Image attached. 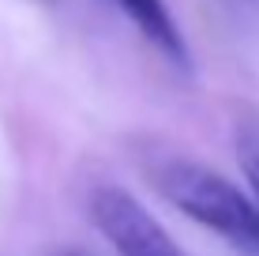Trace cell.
Listing matches in <instances>:
<instances>
[{"label": "cell", "instance_id": "1", "mask_svg": "<svg viewBox=\"0 0 259 256\" xmlns=\"http://www.w3.org/2000/svg\"><path fill=\"white\" fill-rule=\"evenodd\" d=\"M150 177H154L158 192L181 215H188L192 223H199L210 234H218L240 256H259L255 204L233 181H226L222 173H214L199 162H188V158H165V162L154 166Z\"/></svg>", "mask_w": 259, "mask_h": 256}, {"label": "cell", "instance_id": "2", "mask_svg": "<svg viewBox=\"0 0 259 256\" xmlns=\"http://www.w3.org/2000/svg\"><path fill=\"white\" fill-rule=\"evenodd\" d=\"M91 215L105 241L117 249V256H188L165 234V226L124 189H113V185L94 189Z\"/></svg>", "mask_w": 259, "mask_h": 256}, {"label": "cell", "instance_id": "3", "mask_svg": "<svg viewBox=\"0 0 259 256\" xmlns=\"http://www.w3.org/2000/svg\"><path fill=\"white\" fill-rule=\"evenodd\" d=\"M124 15L132 19V26L150 42L177 72L192 76V53H188V42H184L181 26H177L173 12L165 8V0H113Z\"/></svg>", "mask_w": 259, "mask_h": 256}, {"label": "cell", "instance_id": "4", "mask_svg": "<svg viewBox=\"0 0 259 256\" xmlns=\"http://www.w3.org/2000/svg\"><path fill=\"white\" fill-rule=\"evenodd\" d=\"M233 147H237V162L248 177L252 204H255V215H259V121H240Z\"/></svg>", "mask_w": 259, "mask_h": 256}, {"label": "cell", "instance_id": "5", "mask_svg": "<svg viewBox=\"0 0 259 256\" xmlns=\"http://www.w3.org/2000/svg\"><path fill=\"white\" fill-rule=\"evenodd\" d=\"M64 256H87V252H64Z\"/></svg>", "mask_w": 259, "mask_h": 256}]
</instances>
